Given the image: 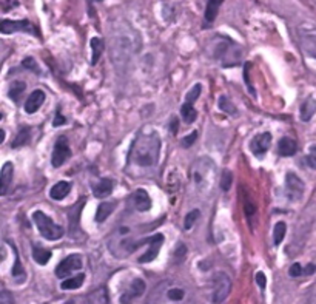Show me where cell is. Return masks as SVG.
<instances>
[{
	"instance_id": "1",
	"label": "cell",
	"mask_w": 316,
	"mask_h": 304,
	"mask_svg": "<svg viewBox=\"0 0 316 304\" xmlns=\"http://www.w3.org/2000/svg\"><path fill=\"white\" fill-rule=\"evenodd\" d=\"M161 137L153 130H142L133 140L128 153V169L134 173L154 169L161 155Z\"/></svg>"
},
{
	"instance_id": "2",
	"label": "cell",
	"mask_w": 316,
	"mask_h": 304,
	"mask_svg": "<svg viewBox=\"0 0 316 304\" xmlns=\"http://www.w3.org/2000/svg\"><path fill=\"white\" fill-rule=\"evenodd\" d=\"M146 304H195V296L187 284L165 279L153 289Z\"/></svg>"
},
{
	"instance_id": "3",
	"label": "cell",
	"mask_w": 316,
	"mask_h": 304,
	"mask_svg": "<svg viewBox=\"0 0 316 304\" xmlns=\"http://www.w3.org/2000/svg\"><path fill=\"white\" fill-rule=\"evenodd\" d=\"M213 57L218 59L222 67L230 68L241 62L242 59V48L230 39H219L213 48Z\"/></svg>"
},
{
	"instance_id": "4",
	"label": "cell",
	"mask_w": 316,
	"mask_h": 304,
	"mask_svg": "<svg viewBox=\"0 0 316 304\" xmlns=\"http://www.w3.org/2000/svg\"><path fill=\"white\" fill-rule=\"evenodd\" d=\"M33 221L37 226V230L40 232V235L50 241H57L64 236V227L56 224L50 216H47L44 212L37 210L33 213Z\"/></svg>"
},
{
	"instance_id": "5",
	"label": "cell",
	"mask_w": 316,
	"mask_h": 304,
	"mask_svg": "<svg viewBox=\"0 0 316 304\" xmlns=\"http://www.w3.org/2000/svg\"><path fill=\"white\" fill-rule=\"evenodd\" d=\"M296 34L302 51L316 59V27L311 24H301L296 28Z\"/></svg>"
},
{
	"instance_id": "6",
	"label": "cell",
	"mask_w": 316,
	"mask_h": 304,
	"mask_svg": "<svg viewBox=\"0 0 316 304\" xmlns=\"http://www.w3.org/2000/svg\"><path fill=\"white\" fill-rule=\"evenodd\" d=\"M230 290H231V281H230L228 275H225L222 272L216 273L215 279H213V302L221 304L222 301H225Z\"/></svg>"
},
{
	"instance_id": "7",
	"label": "cell",
	"mask_w": 316,
	"mask_h": 304,
	"mask_svg": "<svg viewBox=\"0 0 316 304\" xmlns=\"http://www.w3.org/2000/svg\"><path fill=\"white\" fill-rule=\"evenodd\" d=\"M71 156V150H70V144H68V139L65 136H60L56 144H54V148H53V155H51V166L54 169H59L62 167L68 158Z\"/></svg>"
},
{
	"instance_id": "8",
	"label": "cell",
	"mask_w": 316,
	"mask_h": 304,
	"mask_svg": "<svg viewBox=\"0 0 316 304\" xmlns=\"http://www.w3.org/2000/svg\"><path fill=\"white\" fill-rule=\"evenodd\" d=\"M113 59L116 60L117 59V56H125V59L130 56V50H134L136 47H134V36L133 37H128L127 34H116V36H113Z\"/></svg>"
},
{
	"instance_id": "9",
	"label": "cell",
	"mask_w": 316,
	"mask_h": 304,
	"mask_svg": "<svg viewBox=\"0 0 316 304\" xmlns=\"http://www.w3.org/2000/svg\"><path fill=\"white\" fill-rule=\"evenodd\" d=\"M82 266H83V261L79 255H70L64 261L59 262V266L56 267V275L59 278H67L76 270H80Z\"/></svg>"
},
{
	"instance_id": "10",
	"label": "cell",
	"mask_w": 316,
	"mask_h": 304,
	"mask_svg": "<svg viewBox=\"0 0 316 304\" xmlns=\"http://www.w3.org/2000/svg\"><path fill=\"white\" fill-rule=\"evenodd\" d=\"M0 31L4 34H11L17 31H27L31 34H37L36 28L28 21H2V24H0Z\"/></svg>"
},
{
	"instance_id": "11",
	"label": "cell",
	"mask_w": 316,
	"mask_h": 304,
	"mask_svg": "<svg viewBox=\"0 0 316 304\" xmlns=\"http://www.w3.org/2000/svg\"><path fill=\"white\" fill-rule=\"evenodd\" d=\"M285 186H287V192H288V196L291 201H298L302 198L304 195V190H305V186L304 183L301 181V178L294 173H287V178H285Z\"/></svg>"
},
{
	"instance_id": "12",
	"label": "cell",
	"mask_w": 316,
	"mask_h": 304,
	"mask_svg": "<svg viewBox=\"0 0 316 304\" xmlns=\"http://www.w3.org/2000/svg\"><path fill=\"white\" fill-rule=\"evenodd\" d=\"M146 244L150 246V249L146 250V253H143V255L139 258V262H150V261H153V259L157 256V253H159V249H161L162 244H164V235L157 233V235H154V236L146 238Z\"/></svg>"
},
{
	"instance_id": "13",
	"label": "cell",
	"mask_w": 316,
	"mask_h": 304,
	"mask_svg": "<svg viewBox=\"0 0 316 304\" xmlns=\"http://www.w3.org/2000/svg\"><path fill=\"white\" fill-rule=\"evenodd\" d=\"M145 289H146V286H145L143 279H140V278L133 279L131 284L128 286V289L125 290V293L122 295L120 302L122 304H131L136 298H139L145 292Z\"/></svg>"
},
{
	"instance_id": "14",
	"label": "cell",
	"mask_w": 316,
	"mask_h": 304,
	"mask_svg": "<svg viewBox=\"0 0 316 304\" xmlns=\"http://www.w3.org/2000/svg\"><path fill=\"white\" fill-rule=\"evenodd\" d=\"M270 144H271V134L270 133H261L251 140L250 148L256 156H264V153L270 148Z\"/></svg>"
},
{
	"instance_id": "15",
	"label": "cell",
	"mask_w": 316,
	"mask_h": 304,
	"mask_svg": "<svg viewBox=\"0 0 316 304\" xmlns=\"http://www.w3.org/2000/svg\"><path fill=\"white\" fill-rule=\"evenodd\" d=\"M14 175V166L11 163H5L2 170H0V195L5 196L10 190V186L13 183Z\"/></svg>"
},
{
	"instance_id": "16",
	"label": "cell",
	"mask_w": 316,
	"mask_h": 304,
	"mask_svg": "<svg viewBox=\"0 0 316 304\" xmlns=\"http://www.w3.org/2000/svg\"><path fill=\"white\" fill-rule=\"evenodd\" d=\"M44 102H45V93L42 90H34L25 102V111L28 114L36 113L42 107Z\"/></svg>"
},
{
	"instance_id": "17",
	"label": "cell",
	"mask_w": 316,
	"mask_h": 304,
	"mask_svg": "<svg viewBox=\"0 0 316 304\" xmlns=\"http://www.w3.org/2000/svg\"><path fill=\"white\" fill-rule=\"evenodd\" d=\"M133 206L137 212H148L151 209V199L143 189H139L133 193Z\"/></svg>"
},
{
	"instance_id": "18",
	"label": "cell",
	"mask_w": 316,
	"mask_h": 304,
	"mask_svg": "<svg viewBox=\"0 0 316 304\" xmlns=\"http://www.w3.org/2000/svg\"><path fill=\"white\" fill-rule=\"evenodd\" d=\"M113 186H114V184H113V181H111L110 178H102V179L94 186L93 193H94L96 198L103 199V198H107V196L111 195V192H113Z\"/></svg>"
},
{
	"instance_id": "19",
	"label": "cell",
	"mask_w": 316,
	"mask_h": 304,
	"mask_svg": "<svg viewBox=\"0 0 316 304\" xmlns=\"http://www.w3.org/2000/svg\"><path fill=\"white\" fill-rule=\"evenodd\" d=\"M70 190H71V184L67 183V181H60V183H57V184H54V186L51 187L50 196H51L54 201H62V199H65V198L68 196Z\"/></svg>"
},
{
	"instance_id": "20",
	"label": "cell",
	"mask_w": 316,
	"mask_h": 304,
	"mask_svg": "<svg viewBox=\"0 0 316 304\" xmlns=\"http://www.w3.org/2000/svg\"><path fill=\"white\" fill-rule=\"evenodd\" d=\"M298 150V144L291 137H282L278 144V151L281 156H293Z\"/></svg>"
},
{
	"instance_id": "21",
	"label": "cell",
	"mask_w": 316,
	"mask_h": 304,
	"mask_svg": "<svg viewBox=\"0 0 316 304\" xmlns=\"http://www.w3.org/2000/svg\"><path fill=\"white\" fill-rule=\"evenodd\" d=\"M222 4H224V0H207V7H205V21L207 22H210V24L215 22Z\"/></svg>"
},
{
	"instance_id": "22",
	"label": "cell",
	"mask_w": 316,
	"mask_h": 304,
	"mask_svg": "<svg viewBox=\"0 0 316 304\" xmlns=\"http://www.w3.org/2000/svg\"><path fill=\"white\" fill-rule=\"evenodd\" d=\"M314 113H316V99L308 97L301 107V120L308 122L314 116Z\"/></svg>"
},
{
	"instance_id": "23",
	"label": "cell",
	"mask_w": 316,
	"mask_h": 304,
	"mask_svg": "<svg viewBox=\"0 0 316 304\" xmlns=\"http://www.w3.org/2000/svg\"><path fill=\"white\" fill-rule=\"evenodd\" d=\"M85 281V275L83 273H79L76 276H70V278H65L62 282H60V289L62 290H74V289H79Z\"/></svg>"
},
{
	"instance_id": "24",
	"label": "cell",
	"mask_w": 316,
	"mask_h": 304,
	"mask_svg": "<svg viewBox=\"0 0 316 304\" xmlns=\"http://www.w3.org/2000/svg\"><path fill=\"white\" fill-rule=\"evenodd\" d=\"M116 209V202H100L96 212V221L97 222H103Z\"/></svg>"
},
{
	"instance_id": "25",
	"label": "cell",
	"mask_w": 316,
	"mask_h": 304,
	"mask_svg": "<svg viewBox=\"0 0 316 304\" xmlns=\"http://www.w3.org/2000/svg\"><path fill=\"white\" fill-rule=\"evenodd\" d=\"M85 304H108L107 290L105 289H97V290L91 292L85 298Z\"/></svg>"
},
{
	"instance_id": "26",
	"label": "cell",
	"mask_w": 316,
	"mask_h": 304,
	"mask_svg": "<svg viewBox=\"0 0 316 304\" xmlns=\"http://www.w3.org/2000/svg\"><path fill=\"white\" fill-rule=\"evenodd\" d=\"M181 114H182V119H184L185 124H193L196 120V117H198V113H196L193 104H190L187 100L184 102V105L181 108Z\"/></svg>"
},
{
	"instance_id": "27",
	"label": "cell",
	"mask_w": 316,
	"mask_h": 304,
	"mask_svg": "<svg viewBox=\"0 0 316 304\" xmlns=\"http://www.w3.org/2000/svg\"><path fill=\"white\" fill-rule=\"evenodd\" d=\"M90 45H91V50H93V59H91V64L94 65V64H97V60L100 59L105 45H103V40L99 39V37H93L91 42H90Z\"/></svg>"
},
{
	"instance_id": "28",
	"label": "cell",
	"mask_w": 316,
	"mask_h": 304,
	"mask_svg": "<svg viewBox=\"0 0 316 304\" xmlns=\"http://www.w3.org/2000/svg\"><path fill=\"white\" fill-rule=\"evenodd\" d=\"M33 258L37 264L45 266L51 259V252L47 250V249H42V247H34L33 249Z\"/></svg>"
},
{
	"instance_id": "29",
	"label": "cell",
	"mask_w": 316,
	"mask_h": 304,
	"mask_svg": "<svg viewBox=\"0 0 316 304\" xmlns=\"http://www.w3.org/2000/svg\"><path fill=\"white\" fill-rule=\"evenodd\" d=\"M25 88H27V85L24 84V82H20V80H16V82H13L11 85H10V97L14 100V102H19L20 100V97H22V94H24V91H25Z\"/></svg>"
},
{
	"instance_id": "30",
	"label": "cell",
	"mask_w": 316,
	"mask_h": 304,
	"mask_svg": "<svg viewBox=\"0 0 316 304\" xmlns=\"http://www.w3.org/2000/svg\"><path fill=\"white\" fill-rule=\"evenodd\" d=\"M285 233H287V226L285 222L279 221L275 229H273V241H275V246H279L282 242V239L285 238Z\"/></svg>"
},
{
	"instance_id": "31",
	"label": "cell",
	"mask_w": 316,
	"mask_h": 304,
	"mask_svg": "<svg viewBox=\"0 0 316 304\" xmlns=\"http://www.w3.org/2000/svg\"><path fill=\"white\" fill-rule=\"evenodd\" d=\"M231 184H233V175L230 170H224L222 172V178H221V189L222 192H228L231 189Z\"/></svg>"
},
{
	"instance_id": "32",
	"label": "cell",
	"mask_w": 316,
	"mask_h": 304,
	"mask_svg": "<svg viewBox=\"0 0 316 304\" xmlns=\"http://www.w3.org/2000/svg\"><path fill=\"white\" fill-rule=\"evenodd\" d=\"M199 215H201L199 210H192L188 215H185V219H184V229H185V230H190V229L195 226V222L198 221Z\"/></svg>"
},
{
	"instance_id": "33",
	"label": "cell",
	"mask_w": 316,
	"mask_h": 304,
	"mask_svg": "<svg viewBox=\"0 0 316 304\" xmlns=\"http://www.w3.org/2000/svg\"><path fill=\"white\" fill-rule=\"evenodd\" d=\"M219 108H221L222 111H225V113H230V114H235V113H236L235 105H231V102H230V99H228L227 96H222V97L219 99Z\"/></svg>"
},
{
	"instance_id": "34",
	"label": "cell",
	"mask_w": 316,
	"mask_h": 304,
	"mask_svg": "<svg viewBox=\"0 0 316 304\" xmlns=\"http://www.w3.org/2000/svg\"><path fill=\"white\" fill-rule=\"evenodd\" d=\"M28 137H30V128H22L20 133L17 134V137L14 139L13 147H20V145H24V144L28 140Z\"/></svg>"
},
{
	"instance_id": "35",
	"label": "cell",
	"mask_w": 316,
	"mask_h": 304,
	"mask_svg": "<svg viewBox=\"0 0 316 304\" xmlns=\"http://www.w3.org/2000/svg\"><path fill=\"white\" fill-rule=\"evenodd\" d=\"M201 90H202V87L199 85V84H196L188 93H187V97H185V100L187 102H190V104H193L195 100H198V97L201 96Z\"/></svg>"
},
{
	"instance_id": "36",
	"label": "cell",
	"mask_w": 316,
	"mask_h": 304,
	"mask_svg": "<svg viewBox=\"0 0 316 304\" xmlns=\"http://www.w3.org/2000/svg\"><path fill=\"white\" fill-rule=\"evenodd\" d=\"M307 164H308L313 170H316V145H313V147L310 148V151H308Z\"/></svg>"
},
{
	"instance_id": "37",
	"label": "cell",
	"mask_w": 316,
	"mask_h": 304,
	"mask_svg": "<svg viewBox=\"0 0 316 304\" xmlns=\"http://www.w3.org/2000/svg\"><path fill=\"white\" fill-rule=\"evenodd\" d=\"M302 273H304V269H302V266H301L299 262L291 264V267H290V270H288V275H290L291 278H298V276H301Z\"/></svg>"
},
{
	"instance_id": "38",
	"label": "cell",
	"mask_w": 316,
	"mask_h": 304,
	"mask_svg": "<svg viewBox=\"0 0 316 304\" xmlns=\"http://www.w3.org/2000/svg\"><path fill=\"white\" fill-rule=\"evenodd\" d=\"M196 139H198V131H193L190 136H185V137L182 139V147H185V148L192 147V145L195 144Z\"/></svg>"
},
{
	"instance_id": "39",
	"label": "cell",
	"mask_w": 316,
	"mask_h": 304,
	"mask_svg": "<svg viewBox=\"0 0 316 304\" xmlns=\"http://www.w3.org/2000/svg\"><path fill=\"white\" fill-rule=\"evenodd\" d=\"M244 209H245V215H247V218H251V216L256 215V207H255V204H253L251 201H245Z\"/></svg>"
},
{
	"instance_id": "40",
	"label": "cell",
	"mask_w": 316,
	"mask_h": 304,
	"mask_svg": "<svg viewBox=\"0 0 316 304\" xmlns=\"http://www.w3.org/2000/svg\"><path fill=\"white\" fill-rule=\"evenodd\" d=\"M22 65H24L25 68L31 70V71H37V64L34 62V59H33V57H27V59L22 62Z\"/></svg>"
},
{
	"instance_id": "41",
	"label": "cell",
	"mask_w": 316,
	"mask_h": 304,
	"mask_svg": "<svg viewBox=\"0 0 316 304\" xmlns=\"http://www.w3.org/2000/svg\"><path fill=\"white\" fill-rule=\"evenodd\" d=\"M256 282H258V286H259L261 289H265L267 279H265V275H264L262 272H258V273H256Z\"/></svg>"
},
{
	"instance_id": "42",
	"label": "cell",
	"mask_w": 316,
	"mask_h": 304,
	"mask_svg": "<svg viewBox=\"0 0 316 304\" xmlns=\"http://www.w3.org/2000/svg\"><path fill=\"white\" fill-rule=\"evenodd\" d=\"M0 304H13V299L8 292H2V295H0Z\"/></svg>"
},
{
	"instance_id": "43",
	"label": "cell",
	"mask_w": 316,
	"mask_h": 304,
	"mask_svg": "<svg viewBox=\"0 0 316 304\" xmlns=\"http://www.w3.org/2000/svg\"><path fill=\"white\" fill-rule=\"evenodd\" d=\"M64 124H65V117H64L60 113H57V114H56V117H54L53 125H54V127H59V125H64Z\"/></svg>"
},
{
	"instance_id": "44",
	"label": "cell",
	"mask_w": 316,
	"mask_h": 304,
	"mask_svg": "<svg viewBox=\"0 0 316 304\" xmlns=\"http://www.w3.org/2000/svg\"><path fill=\"white\" fill-rule=\"evenodd\" d=\"M316 272V266L314 264H308L305 269H304V273L305 275H311V273H314Z\"/></svg>"
},
{
	"instance_id": "45",
	"label": "cell",
	"mask_w": 316,
	"mask_h": 304,
	"mask_svg": "<svg viewBox=\"0 0 316 304\" xmlns=\"http://www.w3.org/2000/svg\"><path fill=\"white\" fill-rule=\"evenodd\" d=\"M170 131H172L173 134H176V131H178V120H176V119H173V122H172V128H170Z\"/></svg>"
},
{
	"instance_id": "46",
	"label": "cell",
	"mask_w": 316,
	"mask_h": 304,
	"mask_svg": "<svg viewBox=\"0 0 316 304\" xmlns=\"http://www.w3.org/2000/svg\"><path fill=\"white\" fill-rule=\"evenodd\" d=\"M65 304H76V301H74V299H70V301H67Z\"/></svg>"
},
{
	"instance_id": "47",
	"label": "cell",
	"mask_w": 316,
	"mask_h": 304,
	"mask_svg": "<svg viewBox=\"0 0 316 304\" xmlns=\"http://www.w3.org/2000/svg\"><path fill=\"white\" fill-rule=\"evenodd\" d=\"M313 2H314V4H316V0H313Z\"/></svg>"
}]
</instances>
